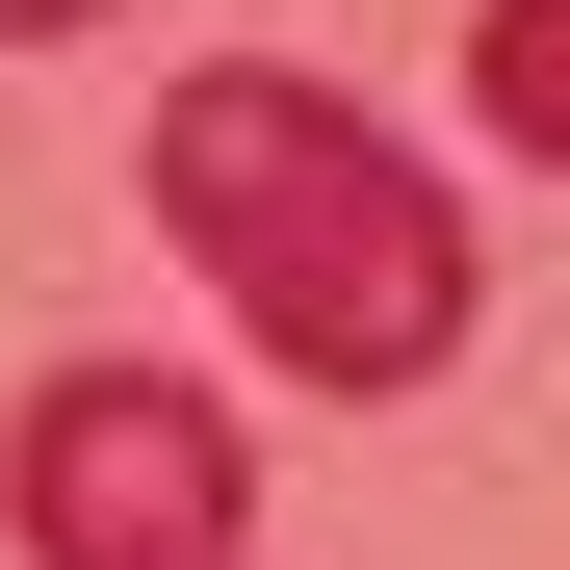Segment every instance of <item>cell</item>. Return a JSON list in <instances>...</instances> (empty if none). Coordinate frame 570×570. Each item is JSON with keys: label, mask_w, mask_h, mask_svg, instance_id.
<instances>
[{"label": "cell", "mask_w": 570, "mask_h": 570, "mask_svg": "<svg viewBox=\"0 0 570 570\" xmlns=\"http://www.w3.org/2000/svg\"><path fill=\"white\" fill-rule=\"evenodd\" d=\"M156 234L208 259V312L285 390H441L466 363V208L285 52H208L156 105Z\"/></svg>", "instance_id": "obj_1"}, {"label": "cell", "mask_w": 570, "mask_h": 570, "mask_svg": "<svg viewBox=\"0 0 570 570\" xmlns=\"http://www.w3.org/2000/svg\"><path fill=\"white\" fill-rule=\"evenodd\" d=\"M0 519H27V570H234L259 441H234V390H181V363H52V390L0 415Z\"/></svg>", "instance_id": "obj_2"}, {"label": "cell", "mask_w": 570, "mask_h": 570, "mask_svg": "<svg viewBox=\"0 0 570 570\" xmlns=\"http://www.w3.org/2000/svg\"><path fill=\"white\" fill-rule=\"evenodd\" d=\"M466 105H493V130L570 181V0H493V27H466Z\"/></svg>", "instance_id": "obj_3"}, {"label": "cell", "mask_w": 570, "mask_h": 570, "mask_svg": "<svg viewBox=\"0 0 570 570\" xmlns=\"http://www.w3.org/2000/svg\"><path fill=\"white\" fill-rule=\"evenodd\" d=\"M52 27H78V0H0V52H52Z\"/></svg>", "instance_id": "obj_4"}]
</instances>
